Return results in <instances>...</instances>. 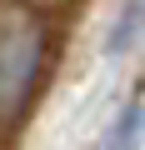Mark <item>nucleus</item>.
<instances>
[{"mask_svg": "<svg viewBox=\"0 0 145 150\" xmlns=\"http://www.w3.org/2000/svg\"><path fill=\"white\" fill-rule=\"evenodd\" d=\"M45 20L35 5H5L0 10V135L20 130L40 95V75H45Z\"/></svg>", "mask_w": 145, "mask_h": 150, "instance_id": "nucleus-1", "label": "nucleus"}, {"mask_svg": "<svg viewBox=\"0 0 145 150\" xmlns=\"http://www.w3.org/2000/svg\"><path fill=\"white\" fill-rule=\"evenodd\" d=\"M140 120H145V105L135 100L130 110H120V125L105 135V145H135V140H140Z\"/></svg>", "mask_w": 145, "mask_h": 150, "instance_id": "nucleus-2", "label": "nucleus"}, {"mask_svg": "<svg viewBox=\"0 0 145 150\" xmlns=\"http://www.w3.org/2000/svg\"><path fill=\"white\" fill-rule=\"evenodd\" d=\"M35 10H55V5H65V0H30Z\"/></svg>", "mask_w": 145, "mask_h": 150, "instance_id": "nucleus-3", "label": "nucleus"}]
</instances>
